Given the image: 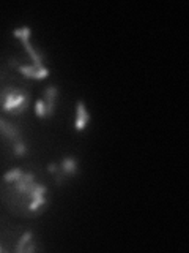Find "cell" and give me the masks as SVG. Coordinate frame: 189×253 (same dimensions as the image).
<instances>
[{"mask_svg": "<svg viewBox=\"0 0 189 253\" xmlns=\"http://www.w3.org/2000/svg\"><path fill=\"white\" fill-rule=\"evenodd\" d=\"M0 136L3 138L8 147H11L13 144H16V142L26 139L24 138V131L21 130V126L3 116H0Z\"/></svg>", "mask_w": 189, "mask_h": 253, "instance_id": "obj_6", "label": "cell"}, {"mask_svg": "<svg viewBox=\"0 0 189 253\" xmlns=\"http://www.w3.org/2000/svg\"><path fill=\"white\" fill-rule=\"evenodd\" d=\"M47 171L52 174L55 185H63L68 179H73L79 174V160L73 155L63 157L59 163H49Z\"/></svg>", "mask_w": 189, "mask_h": 253, "instance_id": "obj_3", "label": "cell"}, {"mask_svg": "<svg viewBox=\"0 0 189 253\" xmlns=\"http://www.w3.org/2000/svg\"><path fill=\"white\" fill-rule=\"evenodd\" d=\"M36 239L35 237V233L32 231V229H26V231H22L18 237V242H16V247H14V252L16 253H26V249H27V245Z\"/></svg>", "mask_w": 189, "mask_h": 253, "instance_id": "obj_9", "label": "cell"}, {"mask_svg": "<svg viewBox=\"0 0 189 253\" xmlns=\"http://www.w3.org/2000/svg\"><path fill=\"white\" fill-rule=\"evenodd\" d=\"M35 114H36L38 119H47V116H46V108H44V103H43L41 98L35 101Z\"/></svg>", "mask_w": 189, "mask_h": 253, "instance_id": "obj_11", "label": "cell"}, {"mask_svg": "<svg viewBox=\"0 0 189 253\" xmlns=\"http://www.w3.org/2000/svg\"><path fill=\"white\" fill-rule=\"evenodd\" d=\"M32 101V85L8 65L0 67V116L18 121L27 113Z\"/></svg>", "mask_w": 189, "mask_h": 253, "instance_id": "obj_2", "label": "cell"}, {"mask_svg": "<svg viewBox=\"0 0 189 253\" xmlns=\"http://www.w3.org/2000/svg\"><path fill=\"white\" fill-rule=\"evenodd\" d=\"M57 98H59V87L57 85H47L44 92H43V103L46 108V116L47 119H51L55 113V108H57Z\"/></svg>", "mask_w": 189, "mask_h": 253, "instance_id": "obj_7", "label": "cell"}, {"mask_svg": "<svg viewBox=\"0 0 189 253\" xmlns=\"http://www.w3.org/2000/svg\"><path fill=\"white\" fill-rule=\"evenodd\" d=\"M90 113L85 106V101L81 98L76 103V119H74V130L81 133L87 128V125L90 124Z\"/></svg>", "mask_w": 189, "mask_h": 253, "instance_id": "obj_8", "label": "cell"}, {"mask_svg": "<svg viewBox=\"0 0 189 253\" xmlns=\"http://www.w3.org/2000/svg\"><path fill=\"white\" fill-rule=\"evenodd\" d=\"M10 152L14 158H26L29 157V144H27V141L24 139V141H19V142H16V144H13L10 147Z\"/></svg>", "mask_w": 189, "mask_h": 253, "instance_id": "obj_10", "label": "cell"}, {"mask_svg": "<svg viewBox=\"0 0 189 253\" xmlns=\"http://www.w3.org/2000/svg\"><path fill=\"white\" fill-rule=\"evenodd\" d=\"M30 34H32V30L27 26L13 30V35L16 38L21 40V43L24 46V49H26V52L29 54L32 63H33L35 67H47L46 63H44V55L39 52V51H36L33 46H32V43H30Z\"/></svg>", "mask_w": 189, "mask_h": 253, "instance_id": "obj_5", "label": "cell"}, {"mask_svg": "<svg viewBox=\"0 0 189 253\" xmlns=\"http://www.w3.org/2000/svg\"><path fill=\"white\" fill-rule=\"evenodd\" d=\"M0 201L19 218H38L49 209V188L35 169L24 166L6 171L0 179Z\"/></svg>", "mask_w": 189, "mask_h": 253, "instance_id": "obj_1", "label": "cell"}, {"mask_svg": "<svg viewBox=\"0 0 189 253\" xmlns=\"http://www.w3.org/2000/svg\"><path fill=\"white\" fill-rule=\"evenodd\" d=\"M8 67L13 68L14 71H18L19 75H22L26 79H36V81H43L49 76V67H35L33 63H24L18 59H8Z\"/></svg>", "mask_w": 189, "mask_h": 253, "instance_id": "obj_4", "label": "cell"}]
</instances>
